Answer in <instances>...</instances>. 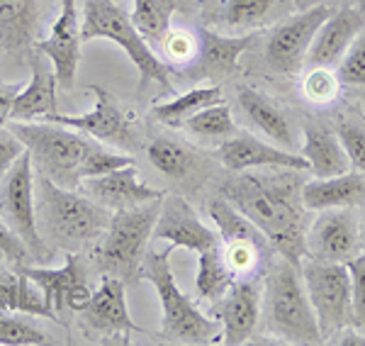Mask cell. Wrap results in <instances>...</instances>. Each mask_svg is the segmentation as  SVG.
<instances>
[{
    "label": "cell",
    "mask_w": 365,
    "mask_h": 346,
    "mask_svg": "<svg viewBox=\"0 0 365 346\" xmlns=\"http://www.w3.org/2000/svg\"><path fill=\"white\" fill-rule=\"evenodd\" d=\"M361 242H363V249H365V217H363V225H361Z\"/></svg>",
    "instance_id": "obj_45"
},
{
    "label": "cell",
    "mask_w": 365,
    "mask_h": 346,
    "mask_svg": "<svg viewBox=\"0 0 365 346\" xmlns=\"http://www.w3.org/2000/svg\"><path fill=\"white\" fill-rule=\"evenodd\" d=\"M302 156L309 163V171L317 178H329V175L346 173L351 168L349 156L339 137L329 132L327 127L307 122L304 125V142H302Z\"/></svg>",
    "instance_id": "obj_24"
},
{
    "label": "cell",
    "mask_w": 365,
    "mask_h": 346,
    "mask_svg": "<svg viewBox=\"0 0 365 346\" xmlns=\"http://www.w3.org/2000/svg\"><path fill=\"white\" fill-rule=\"evenodd\" d=\"M275 8V0H227L225 25L232 29L261 27Z\"/></svg>",
    "instance_id": "obj_34"
},
{
    "label": "cell",
    "mask_w": 365,
    "mask_h": 346,
    "mask_svg": "<svg viewBox=\"0 0 365 346\" xmlns=\"http://www.w3.org/2000/svg\"><path fill=\"white\" fill-rule=\"evenodd\" d=\"M234 280H237V275H234L232 268L227 266L222 244L215 246V249H207V251H202V254H197L195 288H197L200 297H205V300H220Z\"/></svg>",
    "instance_id": "obj_31"
},
{
    "label": "cell",
    "mask_w": 365,
    "mask_h": 346,
    "mask_svg": "<svg viewBox=\"0 0 365 346\" xmlns=\"http://www.w3.org/2000/svg\"><path fill=\"white\" fill-rule=\"evenodd\" d=\"M358 10H361V13H365V0H358Z\"/></svg>",
    "instance_id": "obj_46"
},
{
    "label": "cell",
    "mask_w": 365,
    "mask_h": 346,
    "mask_svg": "<svg viewBox=\"0 0 365 346\" xmlns=\"http://www.w3.org/2000/svg\"><path fill=\"white\" fill-rule=\"evenodd\" d=\"M217 156L234 173L251 171V168H295V171H309V163L304 156H297L295 151L282 149L278 144H266L261 139H253L249 134H241V137L222 142Z\"/></svg>",
    "instance_id": "obj_17"
},
{
    "label": "cell",
    "mask_w": 365,
    "mask_h": 346,
    "mask_svg": "<svg viewBox=\"0 0 365 346\" xmlns=\"http://www.w3.org/2000/svg\"><path fill=\"white\" fill-rule=\"evenodd\" d=\"M222 195L266 234L282 259L302 266V256H307V208L302 203V180L295 168L241 171L239 178L225 183Z\"/></svg>",
    "instance_id": "obj_1"
},
{
    "label": "cell",
    "mask_w": 365,
    "mask_h": 346,
    "mask_svg": "<svg viewBox=\"0 0 365 346\" xmlns=\"http://www.w3.org/2000/svg\"><path fill=\"white\" fill-rule=\"evenodd\" d=\"M132 22L146 42H161L163 34L170 29L173 15L185 10V0H132Z\"/></svg>",
    "instance_id": "obj_30"
},
{
    "label": "cell",
    "mask_w": 365,
    "mask_h": 346,
    "mask_svg": "<svg viewBox=\"0 0 365 346\" xmlns=\"http://www.w3.org/2000/svg\"><path fill=\"white\" fill-rule=\"evenodd\" d=\"M207 213L212 217V222L217 225L222 244H253V246H261V249H266V251L273 249L266 239V234L258 230L237 205L229 203L225 195L212 198L207 205Z\"/></svg>",
    "instance_id": "obj_27"
},
{
    "label": "cell",
    "mask_w": 365,
    "mask_h": 346,
    "mask_svg": "<svg viewBox=\"0 0 365 346\" xmlns=\"http://www.w3.org/2000/svg\"><path fill=\"white\" fill-rule=\"evenodd\" d=\"M81 22H78V0H61V10L54 20L51 34L37 44V51L44 54L54 66L56 81L63 91H71L76 83L81 63Z\"/></svg>",
    "instance_id": "obj_15"
},
{
    "label": "cell",
    "mask_w": 365,
    "mask_h": 346,
    "mask_svg": "<svg viewBox=\"0 0 365 346\" xmlns=\"http://www.w3.org/2000/svg\"><path fill=\"white\" fill-rule=\"evenodd\" d=\"M20 271L42 290L44 307L49 310L51 320H58L63 310L81 312L91 300L86 268L76 254H66V263L61 268H42V266H20Z\"/></svg>",
    "instance_id": "obj_12"
},
{
    "label": "cell",
    "mask_w": 365,
    "mask_h": 346,
    "mask_svg": "<svg viewBox=\"0 0 365 346\" xmlns=\"http://www.w3.org/2000/svg\"><path fill=\"white\" fill-rule=\"evenodd\" d=\"M197 56L190 66L180 68L187 78L222 81L237 68L239 56L251 46V37H222V34L200 29L197 32Z\"/></svg>",
    "instance_id": "obj_20"
},
{
    "label": "cell",
    "mask_w": 365,
    "mask_h": 346,
    "mask_svg": "<svg viewBox=\"0 0 365 346\" xmlns=\"http://www.w3.org/2000/svg\"><path fill=\"white\" fill-rule=\"evenodd\" d=\"M10 132L25 144V149L32 154V161L39 163L42 173L63 188L78 185L81 163L98 144L88 139V134L49 120L39 122V125L13 122Z\"/></svg>",
    "instance_id": "obj_6"
},
{
    "label": "cell",
    "mask_w": 365,
    "mask_h": 346,
    "mask_svg": "<svg viewBox=\"0 0 365 346\" xmlns=\"http://www.w3.org/2000/svg\"><path fill=\"white\" fill-rule=\"evenodd\" d=\"M0 213L5 215V222L22 244L27 246L29 259L39 263H49L54 259V251L46 246L39 234L37 225V205H34V173H32V154L22 151L20 159L13 163V168L5 175L3 203Z\"/></svg>",
    "instance_id": "obj_9"
},
{
    "label": "cell",
    "mask_w": 365,
    "mask_h": 346,
    "mask_svg": "<svg viewBox=\"0 0 365 346\" xmlns=\"http://www.w3.org/2000/svg\"><path fill=\"white\" fill-rule=\"evenodd\" d=\"M304 249L309 259L349 263L363 249L361 225L351 208H329L314 220L307 230Z\"/></svg>",
    "instance_id": "obj_13"
},
{
    "label": "cell",
    "mask_w": 365,
    "mask_h": 346,
    "mask_svg": "<svg viewBox=\"0 0 365 346\" xmlns=\"http://www.w3.org/2000/svg\"><path fill=\"white\" fill-rule=\"evenodd\" d=\"M56 73L51 61L44 54L32 56V78L25 91H20L13 101V110H10V120L13 122H27L34 117H49L58 113L56 110Z\"/></svg>",
    "instance_id": "obj_22"
},
{
    "label": "cell",
    "mask_w": 365,
    "mask_h": 346,
    "mask_svg": "<svg viewBox=\"0 0 365 346\" xmlns=\"http://www.w3.org/2000/svg\"><path fill=\"white\" fill-rule=\"evenodd\" d=\"M0 254H3L8 261H13L17 268L27 266V263L32 261L29 259L27 246L22 244V239L17 237V234L8 227V222H3V220H0Z\"/></svg>",
    "instance_id": "obj_42"
},
{
    "label": "cell",
    "mask_w": 365,
    "mask_h": 346,
    "mask_svg": "<svg viewBox=\"0 0 365 346\" xmlns=\"http://www.w3.org/2000/svg\"><path fill=\"white\" fill-rule=\"evenodd\" d=\"M151 237L180 246V249H190L195 254L222 244L220 232L210 230L192 210V205L180 195H163Z\"/></svg>",
    "instance_id": "obj_14"
},
{
    "label": "cell",
    "mask_w": 365,
    "mask_h": 346,
    "mask_svg": "<svg viewBox=\"0 0 365 346\" xmlns=\"http://www.w3.org/2000/svg\"><path fill=\"white\" fill-rule=\"evenodd\" d=\"M83 190L96 203L110 210L137 208L141 203L163 198V190H156V188L146 185L144 180H139V171L134 163L115 168V171L98 175V178H86Z\"/></svg>",
    "instance_id": "obj_19"
},
{
    "label": "cell",
    "mask_w": 365,
    "mask_h": 346,
    "mask_svg": "<svg viewBox=\"0 0 365 346\" xmlns=\"http://www.w3.org/2000/svg\"><path fill=\"white\" fill-rule=\"evenodd\" d=\"M17 91L13 86H5L0 88V127L10 120V110H13V101H15Z\"/></svg>",
    "instance_id": "obj_44"
},
{
    "label": "cell",
    "mask_w": 365,
    "mask_h": 346,
    "mask_svg": "<svg viewBox=\"0 0 365 346\" xmlns=\"http://www.w3.org/2000/svg\"><path fill=\"white\" fill-rule=\"evenodd\" d=\"M222 103V88L220 86H205V88H192V91L182 93V96L173 98V101L154 105L151 115L156 117L161 125L166 127H185V122L190 120L197 110L207 108V105Z\"/></svg>",
    "instance_id": "obj_29"
},
{
    "label": "cell",
    "mask_w": 365,
    "mask_h": 346,
    "mask_svg": "<svg viewBox=\"0 0 365 346\" xmlns=\"http://www.w3.org/2000/svg\"><path fill=\"white\" fill-rule=\"evenodd\" d=\"M363 27V13L353 8H344L339 13L329 15L324 20V25L317 29L312 46L307 51L309 66H327L331 68L334 63L341 61V56L346 54V49L353 44V39L358 37Z\"/></svg>",
    "instance_id": "obj_21"
},
{
    "label": "cell",
    "mask_w": 365,
    "mask_h": 346,
    "mask_svg": "<svg viewBox=\"0 0 365 346\" xmlns=\"http://www.w3.org/2000/svg\"><path fill=\"white\" fill-rule=\"evenodd\" d=\"M239 105L244 115L249 117L253 125L258 127L273 144L282 146V149L295 151V132H292L287 117L280 113L278 105L270 103L263 93L253 91V88H241L239 91Z\"/></svg>",
    "instance_id": "obj_25"
},
{
    "label": "cell",
    "mask_w": 365,
    "mask_h": 346,
    "mask_svg": "<svg viewBox=\"0 0 365 346\" xmlns=\"http://www.w3.org/2000/svg\"><path fill=\"white\" fill-rule=\"evenodd\" d=\"M22 151H25V144H22L13 132L0 130V180L8 175V171L13 168V163L20 159Z\"/></svg>",
    "instance_id": "obj_43"
},
{
    "label": "cell",
    "mask_w": 365,
    "mask_h": 346,
    "mask_svg": "<svg viewBox=\"0 0 365 346\" xmlns=\"http://www.w3.org/2000/svg\"><path fill=\"white\" fill-rule=\"evenodd\" d=\"M215 312L222 322V342L227 346L249 342L261 317V292L256 280H251L249 275L234 280L222 295Z\"/></svg>",
    "instance_id": "obj_16"
},
{
    "label": "cell",
    "mask_w": 365,
    "mask_h": 346,
    "mask_svg": "<svg viewBox=\"0 0 365 346\" xmlns=\"http://www.w3.org/2000/svg\"><path fill=\"white\" fill-rule=\"evenodd\" d=\"M163 54L175 68V71H180V68L190 66L192 58L197 56V34L195 32H187V29H168L166 34H163Z\"/></svg>",
    "instance_id": "obj_36"
},
{
    "label": "cell",
    "mask_w": 365,
    "mask_h": 346,
    "mask_svg": "<svg viewBox=\"0 0 365 346\" xmlns=\"http://www.w3.org/2000/svg\"><path fill=\"white\" fill-rule=\"evenodd\" d=\"M146 156H149L151 166L158 168L168 178H185L195 166V156L185 144L175 142L168 137H156L154 142L146 146Z\"/></svg>",
    "instance_id": "obj_32"
},
{
    "label": "cell",
    "mask_w": 365,
    "mask_h": 346,
    "mask_svg": "<svg viewBox=\"0 0 365 346\" xmlns=\"http://www.w3.org/2000/svg\"><path fill=\"white\" fill-rule=\"evenodd\" d=\"M302 203L307 210L329 208H358L365 205V175L358 171H346L329 178L302 183Z\"/></svg>",
    "instance_id": "obj_23"
},
{
    "label": "cell",
    "mask_w": 365,
    "mask_h": 346,
    "mask_svg": "<svg viewBox=\"0 0 365 346\" xmlns=\"http://www.w3.org/2000/svg\"><path fill=\"white\" fill-rule=\"evenodd\" d=\"M346 266L351 273V322L365 325V254H358Z\"/></svg>",
    "instance_id": "obj_41"
},
{
    "label": "cell",
    "mask_w": 365,
    "mask_h": 346,
    "mask_svg": "<svg viewBox=\"0 0 365 346\" xmlns=\"http://www.w3.org/2000/svg\"><path fill=\"white\" fill-rule=\"evenodd\" d=\"M46 342L49 337L39 327L13 317V312H0V346H37Z\"/></svg>",
    "instance_id": "obj_35"
},
{
    "label": "cell",
    "mask_w": 365,
    "mask_h": 346,
    "mask_svg": "<svg viewBox=\"0 0 365 346\" xmlns=\"http://www.w3.org/2000/svg\"><path fill=\"white\" fill-rule=\"evenodd\" d=\"M91 93L96 96V105H93L91 113L86 115L54 113L44 117V120L73 127V130L88 134V137L96 139L100 144H110L122 151H137L139 142H137V134H134V127L127 120V115L122 113L120 105H117L113 93H108L105 88L98 86H91Z\"/></svg>",
    "instance_id": "obj_10"
},
{
    "label": "cell",
    "mask_w": 365,
    "mask_h": 346,
    "mask_svg": "<svg viewBox=\"0 0 365 346\" xmlns=\"http://www.w3.org/2000/svg\"><path fill=\"white\" fill-rule=\"evenodd\" d=\"M0 312H27L39 317H51L44 307L42 292L25 273L0 271Z\"/></svg>",
    "instance_id": "obj_28"
},
{
    "label": "cell",
    "mask_w": 365,
    "mask_h": 346,
    "mask_svg": "<svg viewBox=\"0 0 365 346\" xmlns=\"http://www.w3.org/2000/svg\"><path fill=\"white\" fill-rule=\"evenodd\" d=\"M263 322L266 332L287 344H322V332L302 283L299 266L280 259L270 266L263 285Z\"/></svg>",
    "instance_id": "obj_3"
},
{
    "label": "cell",
    "mask_w": 365,
    "mask_h": 346,
    "mask_svg": "<svg viewBox=\"0 0 365 346\" xmlns=\"http://www.w3.org/2000/svg\"><path fill=\"white\" fill-rule=\"evenodd\" d=\"M331 15L327 5H314V8L287 17L273 29L270 39L266 42V61L275 73L295 76L302 68L307 51L312 46L317 29L324 25V20Z\"/></svg>",
    "instance_id": "obj_11"
},
{
    "label": "cell",
    "mask_w": 365,
    "mask_h": 346,
    "mask_svg": "<svg viewBox=\"0 0 365 346\" xmlns=\"http://www.w3.org/2000/svg\"><path fill=\"white\" fill-rule=\"evenodd\" d=\"M132 161V156L127 154H117V151H108L103 149L100 144H96L91 149V154L86 156L83 163H81L78 168V178L86 180V178H98V175H105L110 171H115V168H122V166H129Z\"/></svg>",
    "instance_id": "obj_37"
},
{
    "label": "cell",
    "mask_w": 365,
    "mask_h": 346,
    "mask_svg": "<svg viewBox=\"0 0 365 346\" xmlns=\"http://www.w3.org/2000/svg\"><path fill=\"white\" fill-rule=\"evenodd\" d=\"M37 0H0V49H27L37 32Z\"/></svg>",
    "instance_id": "obj_26"
},
{
    "label": "cell",
    "mask_w": 365,
    "mask_h": 346,
    "mask_svg": "<svg viewBox=\"0 0 365 346\" xmlns=\"http://www.w3.org/2000/svg\"><path fill=\"white\" fill-rule=\"evenodd\" d=\"M302 283L314 310L322 339L344 332L351 325V273L346 263L307 259L299 266Z\"/></svg>",
    "instance_id": "obj_8"
},
{
    "label": "cell",
    "mask_w": 365,
    "mask_h": 346,
    "mask_svg": "<svg viewBox=\"0 0 365 346\" xmlns=\"http://www.w3.org/2000/svg\"><path fill=\"white\" fill-rule=\"evenodd\" d=\"M81 315H83V322L93 332L110 334V337H117V334L127 337L132 332H141V327L134 325L132 317H129L125 280L115 278V275H105L100 280V288L91 295Z\"/></svg>",
    "instance_id": "obj_18"
},
{
    "label": "cell",
    "mask_w": 365,
    "mask_h": 346,
    "mask_svg": "<svg viewBox=\"0 0 365 346\" xmlns=\"http://www.w3.org/2000/svg\"><path fill=\"white\" fill-rule=\"evenodd\" d=\"M170 251H173V244L163 251H149V254H144L139 266L141 278L154 285L158 300H161L163 337L180 344L215 342L222 334L220 325H217V320L202 315V310L175 285L173 271H170Z\"/></svg>",
    "instance_id": "obj_5"
},
{
    "label": "cell",
    "mask_w": 365,
    "mask_h": 346,
    "mask_svg": "<svg viewBox=\"0 0 365 346\" xmlns=\"http://www.w3.org/2000/svg\"><path fill=\"white\" fill-rule=\"evenodd\" d=\"M336 78L344 86H365V34L353 39V44L341 56Z\"/></svg>",
    "instance_id": "obj_38"
},
{
    "label": "cell",
    "mask_w": 365,
    "mask_h": 346,
    "mask_svg": "<svg viewBox=\"0 0 365 346\" xmlns=\"http://www.w3.org/2000/svg\"><path fill=\"white\" fill-rule=\"evenodd\" d=\"M161 200L163 198L141 203L137 208L115 210V215L110 217L103 249H100V261L115 278L137 275L141 259L146 254V244L154 232Z\"/></svg>",
    "instance_id": "obj_7"
},
{
    "label": "cell",
    "mask_w": 365,
    "mask_h": 346,
    "mask_svg": "<svg viewBox=\"0 0 365 346\" xmlns=\"http://www.w3.org/2000/svg\"><path fill=\"white\" fill-rule=\"evenodd\" d=\"M34 205H37V225L42 222L46 237H51L63 249L83 246L108 230L110 213L100 203L63 185L54 183L49 175L34 180Z\"/></svg>",
    "instance_id": "obj_4"
},
{
    "label": "cell",
    "mask_w": 365,
    "mask_h": 346,
    "mask_svg": "<svg viewBox=\"0 0 365 346\" xmlns=\"http://www.w3.org/2000/svg\"><path fill=\"white\" fill-rule=\"evenodd\" d=\"M81 39H110L132 58L139 71V91H146L149 83H156L161 96L173 93L170 66L156 56L149 42L141 37L132 15L115 0H83V20H81Z\"/></svg>",
    "instance_id": "obj_2"
},
{
    "label": "cell",
    "mask_w": 365,
    "mask_h": 346,
    "mask_svg": "<svg viewBox=\"0 0 365 346\" xmlns=\"http://www.w3.org/2000/svg\"><path fill=\"white\" fill-rule=\"evenodd\" d=\"M185 127L197 137H207V139H229L234 137L237 127L232 120V110L225 103H215L207 108L197 110L190 120L185 122Z\"/></svg>",
    "instance_id": "obj_33"
},
{
    "label": "cell",
    "mask_w": 365,
    "mask_h": 346,
    "mask_svg": "<svg viewBox=\"0 0 365 346\" xmlns=\"http://www.w3.org/2000/svg\"><path fill=\"white\" fill-rule=\"evenodd\" d=\"M339 86L341 83H339L336 73H331V68H327V66H314L312 73L304 78V93H307V98L314 103L334 101Z\"/></svg>",
    "instance_id": "obj_40"
},
{
    "label": "cell",
    "mask_w": 365,
    "mask_h": 346,
    "mask_svg": "<svg viewBox=\"0 0 365 346\" xmlns=\"http://www.w3.org/2000/svg\"><path fill=\"white\" fill-rule=\"evenodd\" d=\"M336 137L349 156V163L358 173L365 175V130L356 122L341 120L336 125Z\"/></svg>",
    "instance_id": "obj_39"
}]
</instances>
